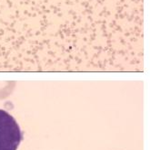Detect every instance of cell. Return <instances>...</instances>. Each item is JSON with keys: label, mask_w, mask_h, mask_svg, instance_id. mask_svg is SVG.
<instances>
[{"label": "cell", "mask_w": 150, "mask_h": 150, "mask_svg": "<svg viewBox=\"0 0 150 150\" xmlns=\"http://www.w3.org/2000/svg\"><path fill=\"white\" fill-rule=\"evenodd\" d=\"M23 137L16 120L6 110H0V150H17Z\"/></svg>", "instance_id": "obj_1"}]
</instances>
